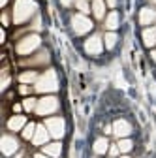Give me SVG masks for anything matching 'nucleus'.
Masks as SVG:
<instances>
[{
	"label": "nucleus",
	"instance_id": "obj_11",
	"mask_svg": "<svg viewBox=\"0 0 156 158\" xmlns=\"http://www.w3.org/2000/svg\"><path fill=\"white\" fill-rule=\"evenodd\" d=\"M27 126V118L23 115H13L10 121H8V128L11 132H19V130H23Z\"/></svg>",
	"mask_w": 156,
	"mask_h": 158
},
{
	"label": "nucleus",
	"instance_id": "obj_12",
	"mask_svg": "<svg viewBox=\"0 0 156 158\" xmlns=\"http://www.w3.org/2000/svg\"><path fill=\"white\" fill-rule=\"evenodd\" d=\"M156 21V10H152V8H143L141 11H139V23L141 25H150V23H154Z\"/></svg>",
	"mask_w": 156,
	"mask_h": 158
},
{
	"label": "nucleus",
	"instance_id": "obj_6",
	"mask_svg": "<svg viewBox=\"0 0 156 158\" xmlns=\"http://www.w3.org/2000/svg\"><path fill=\"white\" fill-rule=\"evenodd\" d=\"M72 27H73V32L75 34H87L90 28H92V23H90V19L85 17L83 13H77L72 17Z\"/></svg>",
	"mask_w": 156,
	"mask_h": 158
},
{
	"label": "nucleus",
	"instance_id": "obj_28",
	"mask_svg": "<svg viewBox=\"0 0 156 158\" xmlns=\"http://www.w3.org/2000/svg\"><path fill=\"white\" fill-rule=\"evenodd\" d=\"M60 4H62L64 8H68V6H72V4H73V0H60Z\"/></svg>",
	"mask_w": 156,
	"mask_h": 158
},
{
	"label": "nucleus",
	"instance_id": "obj_19",
	"mask_svg": "<svg viewBox=\"0 0 156 158\" xmlns=\"http://www.w3.org/2000/svg\"><path fill=\"white\" fill-rule=\"evenodd\" d=\"M47 60H49V53H47V51H42V53H40V56L32 58V60H25L23 64H45Z\"/></svg>",
	"mask_w": 156,
	"mask_h": 158
},
{
	"label": "nucleus",
	"instance_id": "obj_27",
	"mask_svg": "<svg viewBox=\"0 0 156 158\" xmlns=\"http://www.w3.org/2000/svg\"><path fill=\"white\" fill-rule=\"evenodd\" d=\"M19 92H21V94H28V92H30V89H28L27 85H21V87H19Z\"/></svg>",
	"mask_w": 156,
	"mask_h": 158
},
{
	"label": "nucleus",
	"instance_id": "obj_4",
	"mask_svg": "<svg viewBox=\"0 0 156 158\" xmlns=\"http://www.w3.org/2000/svg\"><path fill=\"white\" fill-rule=\"evenodd\" d=\"M45 126H47L49 134L53 137H56V139H60V137L64 135V132H66V123H64V118H60V117H51V118H47Z\"/></svg>",
	"mask_w": 156,
	"mask_h": 158
},
{
	"label": "nucleus",
	"instance_id": "obj_1",
	"mask_svg": "<svg viewBox=\"0 0 156 158\" xmlns=\"http://www.w3.org/2000/svg\"><path fill=\"white\" fill-rule=\"evenodd\" d=\"M38 6L34 0H15V6H13V23L15 25H21L25 21L36 13Z\"/></svg>",
	"mask_w": 156,
	"mask_h": 158
},
{
	"label": "nucleus",
	"instance_id": "obj_5",
	"mask_svg": "<svg viewBox=\"0 0 156 158\" xmlns=\"http://www.w3.org/2000/svg\"><path fill=\"white\" fill-rule=\"evenodd\" d=\"M58 109V100L55 96H45L42 100H38V106H36V113L38 115H51Z\"/></svg>",
	"mask_w": 156,
	"mask_h": 158
},
{
	"label": "nucleus",
	"instance_id": "obj_2",
	"mask_svg": "<svg viewBox=\"0 0 156 158\" xmlns=\"http://www.w3.org/2000/svg\"><path fill=\"white\" fill-rule=\"evenodd\" d=\"M38 92H55L58 89V79H56V72L55 70H47L43 75L38 77L36 87Z\"/></svg>",
	"mask_w": 156,
	"mask_h": 158
},
{
	"label": "nucleus",
	"instance_id": "obj_31",
	"mask_svg": "<svg viewBox=\"0 0 156 158\" xmlns=\"http://www.w3.org/2000/svg\"><path fill=\"white\" fill-rule=\"evenodd\" d=\"M34 158H51V156H47V154H36Z\"/></svg>",
	"mask_w": 156,
	"mask_h": 158
},
{
	"label": "nucleus",
	"instance_id": "obj_21",
	"mask_svg": "<svg viewBox=\"0 0 156 158\" xmlns=\"http://www.w3.org/2000/svg\"><path fill=\"white\" fill-rule=\"evenodd\" d=\"M117 40H119V38H117V34H115V32H107V34H105V38H104L105 47H107V49H113V47H115V44H117Z\"/></svg>",
	"mask_w": 156,
	"mask_h": 158
},
{
	"label": "nucleus",
	"instance_id": "obj_17",
	"mask_svg": "<svg viewBox=\"0 0 156 158\" xmlns=\"http://www.w3.org/2000/svg\"><path fill=\"white\" fill-rule=\"evenodd\" d=\"M117 27H119V13H117V11H111V13L105 17V28L115 30Z\"/></svg>",
	"mask_w": 156,
	"mask_h": 158
},
{
	"label": "nucleus",
	"instance_id": "obj_3",
	"mask_svg": "<svg viewBox=\"0 0 156 158\" xmlns=\"http://www.w3.org/2000/svg\"><path fill=\"white\" fill-rule=\"evenodd\" d=\"M40 44H42L40 36H38V34H30V36L23 38L21 42L17 44V53H19V55H30L34 49L40 47Z\"/></svg>",
	"mask_w": 156,
	"mask_h": 158
},
{
	"label": "nucleus",
	"instance_id": "obj_13",
	"mask_svg": "<svg viewBox=\"0 0 156 158\" xmlns=\"http://www.w3.org/2000/svg\"><path fill=\"white\" fill-rule=\"evenodd\" d=\"M143 44L147 47H152L156 44V27H150V28L143 30Z\"/></svg>",
	"mask_w": 156,
	"mask_h": 158
},
{
	"label": "nucleus",
	"instance_id": "obj_15",
	"mask_svg": "<svg viewBox=\"0 0 156 158\" xmlns=\"http://www.w3.org/2000/svg\"><path fill=\"white\" fill-rule=\"evenodd\" d=\"M60 151H62V145L60 143H49L43 147V154L51 156V158H56V156H60Z\"/></svg>",
	"mask_w": 156,
	"mask_h": 158
},
{
	"label": "nucleus",
	"instance_id": "obj_29",
	"mask_svg": "<svg viewBox=\"0 0 156 158\" xmlns=\"http://www.w3.org/2000/svg\"><path fill=\"white\" fill-rule=\"evenodd\" d=\"M105 4H107L109 8H115V6H117V0H105Z\"/></svg>",
	"mask_w": 156,
	"mask_h": 158
},
{
	"label": "nucleus",
	"instance_id": "obj_7",
	"mask_svg": "<svg viewBox=\"0 0 156 158\" xmlns=\"http://www.w3.org/2000/svg\"><path fill=\"white\" fill-rule=\"evenodd\" d=\"M0 149H2V152L6 156H11L17 149H19V141L15 139L13 135H2V139H0Z\"/></svg>",
	"mask_w": 156,
	"mask_h": 158
},
{
	"label": "nucleus",
	"instance_id": "obj_24",
	"mask_svg": "<svg viewBox=\"0 0 156 158\" xmlns=\"http://www.w3.org/2000/svg\"><path fill=\"white\" fill-rule=\"evenodd\" d=\"M75 6H77V10H79L81 13H88V11H90L87 0H75Z\"/></svg>",
	"mask_w": 156,
	"mask_h": 158
},
{
	"label": "nucleus",
	"instance_id": "obj_25",
	"mask_svg": "<svg viewBox=\"0 0 156 158\" xmlns=\"http://www.w3.org/2000/svg\"><path fill=\"white\" fill-rule=\"evenodd\" d=\"M119 152H121L119 145H111V147H109V154H111V156H117V154H119Z\"/></svg>",
	"mask_w": 156,
	"mask_h": 158
},
{
	"label": "nucleus",
	"instance_id": "obj_22",
	"mask_svg": "<svg viewBox=\"0 0 156 158\" xmlns=\"http://www.w3.org/2000/svg\"><path fill=\"white\" fill-rule=\"evenodd\" d=\"M36 124H27L25 128H23V137H25V139H32V137H34V134H36Z\"/></svg>",
	"mask_w": 156,
	"mask_h": 158
},
{
	"label": "nucleus",
	"instance_id": "obj_14",
	"mask_svg": "<svg viewBox=\"0 0 156 158\" xmlns=\"http://www.w3.org/2000/svg\"><path fill=\"white\" fill-rule=\"evenodd\" d=\"M92 149H94V152H96V154H104V152H107V151H109V141L105 139V137H98V139L94 141Z\"/></svg>",
	"mask_w": 156,
	"mask_h": 158
},
{
	"label": "nucleus",
	"instance_id": "obj_16",
	"mask_svg": "<svg viewBox=\"0 0 156 158\" xmlns=\"http://www.w3.org/2000/svg\"><path fill=\"white\" fill-rule=\"evenodd\" d=\"M92 13L96 19H102L104 13H105V2L104 0H94L92 2Z\"/></svg>",
	"mask_w": 156,
	"mask_h": 158
},
{
	"label": "nucleus",
	"instance_id": "obj_23",
	"mask_svg": "<svg viewBox=\"0 0 156 158\" xmlns=\"http://www.w3.org/2000/svg\"><path fill=\"white\" fill-rule=\"evenodd\" d=\"M36 106H38V102L34 100V98H27V100L23 102V109L25 111H36Z\"/></svg>",
	"mask_w": 156,
	"mask_h": 158
},
{
	"label": "nucleus",
	"instance_id": "obj_34",
	"mask_svg": "<svg viewBox=\"0 0 156 158\" xmlns=\"http://www.w3.org/2000/svg\"><path fill=\"white\" fill-rule=\"evenodd\" d=\"M6 2H8V0H0V4H2V6H6Z\"/></svg>",
	"mask_w": 156,
	"mask_h": 158
},
{
	"label": "nucleus",
	"instance_id": "obj_32",
	"mask_svg": "<svg viewBox=\"0 0 156 158\" xmlns=\"http://www.w3.org/2000/svg\"><path fill=\"white\" fill-rule=\"evenodd\" d=\"M113 132V126H105V134H111Z\"/></svg>",
	"mask_w": 156,
	"mask_h": 158
},
{
	"label": "nucleus",
	"instance_id": "obj_10",
	"mask_svg": "<svg viewBox=\"0 0 156 158\" xmlns=\"http://www.w3.org/2000/svg\"><path fill=\"white\" fill-rule=\"evenodd\" d=\"M49 135H51V134H49L47 126L42 124V126L36 128V134H34V137H32V143H34V145H45L47 139H49Z\"/></svg>",
	"mask_w": 156,
	"mask_h": 158
},
{
	"label": "nucleus",
	"instance_id": "obj_36",
	"mask_svg": "<svg viewBox=\"0 0 156 158\" xmlns=\"http://www.w3.org/2000/svg\"><path fill=\"white\" fill-rule=\"evenodd\" d=\"M152 2H154V4H156V0H152Z\"/></svg>",
	"mask_w": 156,
	"mask_h": 158
},
{
	"label": "nucleus",
	"instance_id": "obj_33",
	"mask_svg": "<svg viewBox=\"0 0 156 158\" xmlns=\"http://www.w3.org/2000/svg\"><path fill=\"white\" fill-rule=\"evenodd\" d=\"M150 56H152V60L156 62V51H152V53H150Z\"/></svg>",
	"mask_w": 156,
	"mask_h": 158
},
{
	"label": "nucleus",
	"instance_id": "obj_26",
	"mask_svg": "<svg viewBox=\"0 0 156 158\" xmlns=\"http://www.w3.org/2000/svg\"><path fill=\"white\" fill-rule=\"evenodd\" d=\"M2 75H4V79H2V90H4V89H6V87L10 85V77H8V73H6V70H4V73H2Z\"/></svg>",
	"mask_w": 156,
	"mask_h": 158
},
{
	"label": "nucleus",
	"instance_id": "obj_20",
	"mask_svg": "<svg viewBox=\"0 0 156 158\" xmlns=\"http://www.w3.org/2000/svg\"><path fill=\"white\" fill-rule=\"evenodd\" d=\"M117 145H119L121 152H130V151H132V147H133V143L128 139V137H121V141L117 143Z\"/></svg>",
	"mask_w": 156,
	"mask_h": 158
},
{
	"label": "nucleus",
	"instance_id": "obj_18",
	"mask_svg": "<svg viewBox=\"0 0 156 158\" xmlns=\"http://www.w3.org/2000/svg\"><path fill=\"white\" fill-rule=\"evenodd\" d=\"M19 81H21L23 85H27V83H36L38 81V73L36 72H23L21 75H19Z\"/></svg>",
	"mask_w": 156,
	"mask_h": 158
},
{
	"label": "nucleus",
	"instance_id": "obj_8",
	"mask_svg": "<svg viewBox=\"0 0 156 158\" xmlns=\"http://www.w3.org/2000/svg\"><path fill=\"white\" fill-rule=\"evenodd\" d=\"M102 49H104V44H102V38H100L98 34L90 36L87 42H85V51H87L88 55H100Z\"/></svg>",
	"mask_w": 156,
	"mask_h": 158
},
{
	"label": "nucleus",
	"instance_id": "obj_30",
	"mask_svg": "<svg viewBox=\"0 0 156 158\" xmlns=\"http://www.w3.org/2000/svg\"><path fill=\"white\" fill-rule=\"evenodd\" d=\"M21 107H23V106H19V104H15V106H13V111H15V113H17V111H21Z\"/></svg>",
	"mask_w": 156,
	"mask_h": 158
},
{
	"label": "nucleus",
	"instance_id": "obj_9",
	"mask_svg": "<svg viewBox=\"0 0 156 158\" xmlns=\"http://www.w3.org/2000/svg\"><path fill=\"white\" fill-rule=\"evenodd\" d=\"M113 134L117 137H128L132 134V126L128 121H124V118H119V121H115L113 124Z\"/></svg>",
	"mask_w": 156,
	"mask_h": 158
},
{
	"label": "nucleus",
	"instance_id": "obj_35",
	"mask_svg": "<svg viewBox=\"0 0 156 158\" xmlns=\"http://www.w3.org/2000/svg\"><path fill=\"white\" fill-rule=\"evenodd\" d=\"M122 158H130V156H122Z\"/></svg>",
	"mask_w": 156,
	"mask_h": 158
}]
</instances>
